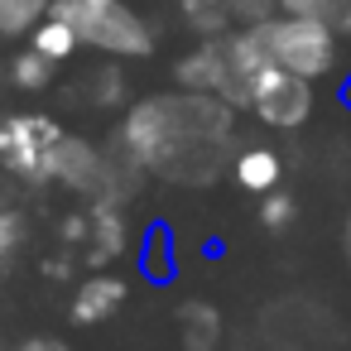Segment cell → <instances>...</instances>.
I'll return each mask as SVG.
<instances>
[{"label":"cell","instance_id":"cell-20","mask_svg":"<svg viewBox=\"0 0 351 351\" xmlns=\"http://www.w3.org/2000/svg\"><path fill=\"white\" fill-rule=\"evenodd\" d=\"M10 351H73L63 337H49V332H39V337H25V341H15Z\"/></svg>","mask_w":351,"mask_h":351},{"label":"cell","instance_id":"cell-5","mask_svg":"<svg viewBox=\"0 0 351 351\" xmlns=\"http://www.w3.org/2000/svg\"><path fill=\"white\" fill-rule=\"evenodd\" d=\"M63 140V125L39 111L0 116V169L20 183L49 188L53 183V149Z\"/></svg>","mask_w":351,"mask_h":351},{"label":"cell","instance_id":"cell-10","mask_svg":"<svg viewBox=\"0 0 351 351\" xmlns=\"http://www.w3.org/2000/svg\"><path fill=\"white\" fill-rule=\"evenodd\" d=\"M140 269H145L149 284H169V279H173L178 260H173V231H169L164 221H154V226L145 231V241H140Z\"/></svg>","mask_w":351,"mask_h":351},{"label":"cell","instance_id":"cell-17","mask_svg":"<svg viewBox=\"0 0 351 351\" xmlns=\"http://www.w3.org/2000/svg\"><path fill=\"white\" fill-rule=\"evenodd\" d=\"M87 106H97V111L125 106V73H121V68H97V73H87Z\"/></svg>","mask_w":351,"mask_h":351},{"label":"cell","instance_id":"cell-14","mask_svg":"<svg viewBox=\"0 0 351 351\" xmlns=\"http://www.w3.org/2000/svg\"><path fill=\"white\" fill-rule=\"evenodd\" d=\"M53 73H58V63H49V58L34 53V49H20V53L5 63V77H10L15 92H49V87H53Z\"/></svg>","mask_w":351,"mask_h":351},{"label":"cell","instance_id":"cell-6","mask_svg":"<svg viewBox=\"0 0 351 351\" xmlns=\"http://www.w3.org/2000/svg\"><path fill=\"white\" fill-rule=\"evenodd\" d=\"M173 77H178L183 92L217 97L231 111H245V82H241V58H236V44H231V29L217 34V39H197L173 63Z\"/></svg>","mask_w":351,"mask_h":351},{"label":"cell","instance_id":"cell-21","mask_svg":"<svg viewBox=\"0 0 351 351\" xmlns=\"http://www.w3.org/2000/svg\"><path fill=\"white\" fill-rule=\"evenodd\" d=\"M337 97H341V106L351 111V68H346V77H341V87H337Z\"/></svg>","mask_w":351,"mask_h":351},{"label":"cell","instance_id":"cell-22","mask_svg":"<svg viewBox=\"0 0 351 351\" xmlns=\"http://www.w3.org/2000/svg\"><path fill=\"white\" fill-rule=\"evenodd\" d=\"M346 260H351V217H346Z\"/></svg>","mask_w":351,"mask_h":351},{"label":"cell","instance_id":"cell-23","mask_svg":"<svg viewBox=\"0 0 351 351\" xmlns=\"http://www.w3.org/2000/svg\"><path fill=\"white\" fill-rule=\"evenodd\" d=\"M0 77H5V58H0Z\"/></svg>","mask_w":351,"mask_h":351},{"label":"cell","instance_id":"cell-13","mask_svg":"<svg viewBox=\"0 0 351 351\" xmlns=\"http://www.w3.org/2000/svg\"><path fill=\"white\" fill-rule=\"evenodd\" d=\"M29 49H34V53H44L49 63H68L82 44H77L73 25H63L58 15H44V20L34 25V34H29Z\"/></svg>","mask_w":351,"mask_h":351},{"label":"cell","instance_id":"cell-11","mask_svg":"<svg viewBox=\"0 0 351 351\" xmlns=\"http://www.w3.org/2000/svg\"><path fill=\"white\" fill-rule=\"evenodd\" d=\"M173 5H178L183 25H188L197 39H217V34L236 29V25H231V0H173Z\"/></svg>","mask_w":351,"mask_h":351},{"label":"cell","instance_id":"cell-2","mask_svg":"<svg viewBox=\"0 0 351 351\" xmlns=\"http://www.w3.org/2000/svg\"><path fill=\"white\" fill-rule=\"evenodd\" d=\"M236 58H241V82H245V111L269 125V130H298L313 116V82L274 68L260 44L250 39V29H231Z\"/></svg>","mask_w":351,"mask_h":351},{"label":"cell","instance_id":"cell-12","mask_svg":"<svg viewBox=\"0 0 351 351\" xmlns=\"http://www.w3.org/2000/svg\"><path fill=\"white\" fill-rule=\"evenodd\" d=\"M284 15H303L327 25L337 39H351V0H279Z\"/></svg>","mask_w":351,"mask_h":351},{"label":"cell","instance_id":"cell-9","mask_svg":"<svg viewBox=\"0 0 351 351\" xmlns=\"http://www.w3.org/2000/svg\"><path fill=\"white\" fill-rule=\"evenodd\" d=\"M178 332H183V346L188 351H212L217 337H221V313L202 298H188L178 308Z\"/></svg>","mask_w":351,"mask_h":351},{"label":"cell","instance_id":"cell-15","mask_svg":"<svg viewBox=\"0 0 351 351\" xmlns=\"http://www.w3.org/2000/svg\"><path fill=\"white\" fill-rule=\"evenodd\" d=\"M53 0H0V39H29Z\"/></svg>","mask_w":351,"mask_h":351},{"label":"cell","instance_id":"cell-16","mask_svg":"<svg viewBox=\"0 0 351 351\" xmlns=\"http://www.w3.org/2000/svg\"><path fill=\"white\" fill-rule=\"evenodd\" d=\"M29 245V217L20 207H0V274H5Z\"/></svg>","mask_w":351,"mask_h":351},{"label":"cell","instance_id":"cell-18","mask_svg":"<svg viewBox=\"0 0 351 351\" xmlns=\"http://www.w3.org/2000/svg\"><path fill=\"white\" fill-rule=\"evenodd\" d=\"M298 217V202H293V193H265L260 197V221H265V231H284L289 221Z\"/></svg>","mask_w":351,"mask_h":351},{"label":"cell","instance_id":"cell-4","mask_svg":"<svg viewBox=\"0 0 351 351\" xmlns=\"http://www.w3.org/2000/svg\"><path fill=\"white\" fill-rule=\"evenodd\" d=\"M250 39L260 44V53L274 68H284V73H293V77H303L313 87L341 68V39L327 25L303 20V15H284L279 10V15L250 25Z\"/></svg>","mask_w":351,"mask_h":351},{"label":"cell","instance_id":"cell-8","mask_svg":"<svg viewBox=\"0 0 351 351\" xmlns=\"http://www.w3.org/2000/svg\"><path fill=\"white\" fill-rule=\"evenodd\" d=\"M231 178H236L245 193L265 197V193L279 188V178H284V159H279V149H269V145L236 149V159H231Z\"/></svg>","mask_w":351,"mask_h":351},{"label":"cell","instance_id":"cell-19","mask_svg":"<svg viewBox=\"0 0 351 351\" xmlns=\"http://www.w3.org/2000/svg\"><path fill=\"white\" fill-rule=\"evenodd\" d=\"M269 15H279V0H231V25L236 29H250Z\"/></svg>","mask_w":351,"mask_h":351},{"label":"cell","instance_id":"cell-7","mask_svg":"<svg viewBox=\"0 0 351 351\" xmlns=\"http://www.w3.org/2000/svg\"><path fill=\"white\" fill-rule=\"evenodd\" d=\"M130 298V284L116 269H92L87 279H77L73 298H68V322L73 327H97L106 317H116Z\"/></svg>","mask_w":351,"mask_h":351},{"label":"cell","instance_id":"cell-1","mask_svg":"<svg viewBox=\"0 0 351 351\" xmlns=\"http://www.w3.org/2000/svg\"><path fill=\"white\" fill-rule=\"evenodd\" d=\"M236 111L217 97H145L121 121V149L135 169L164 173L173 183H207L231 145Z\"/></svg>","mask_w":351,"mask_h":351},{"label":"cell","instance_id":"cell-3","mask_svg":"<svg viewBox=\"0 0 351 351\" xmlns=\"http://www.w3.org/2000/svg\"><path fill=\"white\" fill-rule=\"evenodd\" d=\"M49 15L73 25L82 49H97L101 58H149L154 53V25L130 0H53Z\"/></svg>","mask_w":351,"mask_h":351}]
</instances>
